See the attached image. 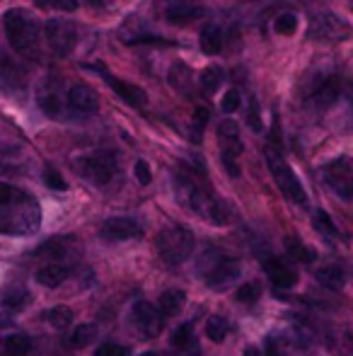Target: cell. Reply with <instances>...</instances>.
Segmentation results:
<instances>
[{"label": "cell", "instance_id": "47", "mask_svg": "<svg viewBox=\"0 0 353 356\" xmlns=\"http://www.w3.org/2000/svg\"><path fill=\"white\" fill-rule=\"evenodd\" d=\"M10 327H15V320H12V315H5V313H0V330H10Z\"/></svg>", "mask_w": 353, "mask_h": 356}, {"label": "cell", "instance_id": "46", "mask_svg": "<svg viewBox=\"0 0 353 356\" xmlns=\"http://www.w3.org/2000/svg\"><path fill=\"white\" fill-rule=\"evenodd\" d=\"M133 172H136V179H138L141 184H150L153 172H150V165H148L146 160H138L136 168H133Z\"/></svg>", "mask_w": 353, "mask_h": 356}, {"label": "cell", "instance_id": "9", "mask_svg": "<svg viewBox=\"0 0 353 356\" xmlns=\"http://www.w3.org/2000/svg\"><path fill=\"white\" fill-rule=\"evenodd\" d=\"M307 37H310L312 42L339 44V42H349V39H353V27L341 17V15L317 13L315 17L310 19Z\"/></svg>", "mask_w": 353, "mask_h": 356}, {"label": "cell", "instance_id": "37", "mask_svg": "<svg viewBox=\"0 0 353 356\" xmlns=\"http://www.w3.org/2000/svg\"><path fill=\"white\" fill-rule=\"evenodd\" d=\"M208 117H211V112H208L206 107H198L196 112H193V122H191V138H193V143L201 141L203 129H206V124H208Z\"/></svg>", "mask_w": 353, "mask_h": 356}, {"label": "cell", "instance_id": "27", "mask_svg": "<svg viewBox=\"0 0 353 356\" xmlns=\"http://www.w3.org/2000/svg\"><path fill=\"white\" fill-rule=\"evenodd\" d=\"M315 277H317V282L325 286V289H329V291H341V289H344V284H346L344 269L336 267V264H327V267L317 269Z\"/></svg>", "mask_w": 353, "mask_h": 356}, {"label": "cell", "instance_id": "39", "mask_svg": "<svg viewBox=\"0 0 353 356\" xmlns=\"http://www.w3.org/2000/svg\"><path fill=\"white\" fill-rule=\"evenodd\" d=\"M42 10H61V13H73L78 10V0H34Z\"/></svg>", "mask_w": 353, "mask_h": 356}, {"label": "cell", "instance_id": "42", "mask_svg": "<svg viewBox=\"0 0 353 356\" xmlns=\"http://www.w3.org/2000/svg\"><path fill=\"white\" fill-rule=\"evenodd\" d=\"M240 104H242V95H240V90H227L225 92V97L221 99V107H223V112H237L240 109Z\"/></svg>", "mask_w": 353, "mask_h": 356}, {"label": "cell", "instance_id": "35", "mask_svg": "<svg viewBox=\"0 0 353 356\" xmlns=\"http://www.w3.org/2000/svg\"><path fill=\"white\" fill-rule=\"evenodd\" d=\"M193 344V325L191 323H182L172 334V347L177 349H189Z\"/></svg>", "mask_w": 353, "mask_h": 356}, {"label": "cell", "instance_id": "34", "mask_svg": "<svg viewBox=\"0 0 353 356\" xmlns=\"http://www.w3.org/2000/svg\"><path fill=\"white\" fill-rule=\"evenodd\" d=\"M312 225H315L317 233H322L325 238H329V240H334L336 235H339L336 223L332 220V216L327 211H315V216H312Z\"/></svg>", "mask_w": 353, "mask_h": 356}, {"label": "cell", "instance_id": "45", "mask_svg": "<svg viewBox=\"0 0 353 356\" xmlns=\"http://www.w3.org/2000/svg\"><path fill=\"white\" fill-rule=\"evenodd\" d=\"M94 356H128V349L119 347V344H114V342H107L94 352Z\"/></svg>", "mask_w": 353, "mask_h": 356}, {"label": "cell", "instance_id": "26", "mask_svg": "<svg viewBox=\"0 0 353 356\" xmlns=\"http://www.w3.org/2000/svg\"><path fill=\"white\" fill-rule=\"evenodd\" d=\"M29 300H32V296H29V291L24 289V286H10V289H5L3 293H0V305L8 310L27 308Z\"/></svg>", "mask_w": 353, "mask_h": 356}, {"label": "cell", "instance_id": "48", "mask_svg": "<svg viewBox=\"0 0 353 356\" xmlns=\"http://www.w3.org/2000/svg\"><path fill=\"white\" fill-rule=\"evenodd\" d=\"M242 356H264V354H261V349H259V347L250 344V347H245V354H242Z\"/></svg>", "mask_w": 353, "mask_h": 356}, {"label": "cell", "instance_id": "43", "mask_svg": "<svg viewBox=\"0 0 353 356\" xmlns=\"http://www.w3.org/2000/svg\"><path fill=\"white\" fill-rule=\"evenodd\" d=\"M126 44H165V47H172L170 39H162L157 34H141V37H126L123 39Z\"/></svg>", "mask_w": 353, "mask_h": 356}, {"label": "cell", "instance_id": "4", "mask_svg": "<svg viewBox=\"0 0 353 356\" xmlns=\"http://www.w3.org/2000/svg\"><path fill=\"white\" fill-rule=\"evenodd\" d=\"M196 272L201 274L203 284L211 286L213 291H225L240 277V262L235 257H230L227 252H223V250L208 248L198 257Z\"/></svg>", "mask_w": 353, "mask_h": 356}, {"label": "cell", "instance_id": "31", "mask_svg": "<svg viewBox=\"0 0 353 356\" xmlns=\"http://www.w3.org/2000/svg\"><path fill=\"white\" fill-rule=\"evenodd\" d=\"M286 250H288V254H291L293 259H298V262H305V264H310V262H315V250L312 248H307L302 240H298V238H286Z\"/></svg>", "mask_w": 353, "mask_h": 356}, {"label": "cell", "instance_id": "30", "mask_svg": "<svg viewBox=\"0 0 353 356\" xmlns=\"http://www.w3.org/2000/svg\"><path fill=\"white\" fill-rule=\"evenodd\" d=\"M223 80H225V73H223L221 66H208L201 71L198 85H201V90H206V95H213L223 85Z\"/></svg>", "mask_w": 353, "mask_h": 356}, {"label": "cell", "instance_id": "50", "mask_svg": "<svg viewBox=\"0 0 353 356\" xmlns=\"http://www.w3.org/2000/svg\"><path fill=\"white\" fill-rule=\"evenodd\" d=\"M89 5H94V8H102V5H109V3H114V0H87Z\"/></svg>", "mask_w": 353, "mask_h": 356}, {"label": "cell", "instance_id": "33", "mask_svg": "<svg viewBox=\"0 0 353 356\" xmlns=\"http://www.w3.org/2000/svg\"><path fill=\"white\" fill-rule=\"evenodd\" d=\"M44 320H46L51 327L66 330L68 325L73 323V310L66 308V305H56V308H51V310H46V313H44Z\"/></svg>", "mask_w": 353, "mask_h": 356}, {"label": "cell", "instance_id": "52", "mask_svg": "<svg viewBox=\"0 0 353 356\" xmlns=\"http://www.w3.org/2000/svg\"><path fill=\"white\" fill-rule=\"evenodd\" d=\"M143 356H157L155 352H146V354H143Z\"/></svg>", "mask_w": 353, "mask_h": 356}, {"label": "cell", "instance_id": "17", "mask_svg": "<svg viewBox=\"0 0 353 356\" xmlns=\"http://www.w3.org/2000/svg\"><path fill=\"white\" fill-rule=\"evenodd\" d=\"M99 235L109 243H121V240H136L143 235V225L136 218H128V216H112L102 223Z\"/></svg>", "mask_w": 353, "mask_h": 356}, {"label": "cell", "instance_id": "25", "mask_svg": "<svg viewBox=\"0 0 353 356\" xmlns=\"http://www.w3.org/2000/svg\"><path fill=\"white\" fill-rule=\"evenodd\" d=\"M198 47H201V51L208 54V56L221 54V49H223L221 27H218V24H206V27L201 29V34H198Z\"/></svg>", "mask_w": 353, "mask_h": 356}, {"label": "cell", "instance_id": "32", "mask_svg": "<svg viewBox=\"0 0 353 356\" xmlns=\"http://www.w3.org/2000/svg\"><path fill=\"white\" fill-rule=\"evenodd\" d=\"M94 337H97V325L87 323V325H78V327L73 330L68 342H71V347H76V349H85L87 344L94 342Z\"/></svg>", "mask_w": 353, "mask_h": 356}, {"label": "cell", "instance_id": "1", "mask_svg": "<svg viewBox=\"0 0 353 356\" xmlns=\"http://www.w3.org/2000/svg\"><path fill=\"white\" fill-rule=\"evenodd\" d=\"M175 192L179 202L189 207L196 216L206 218L213 225H225L230 220V209L225 207L223 199L211 189L206 175L198 172V168L191 165H179L175 170Z\"/></svg>", "mask_w": 353, "mask_h": 356}, {"label": "cell", "instance_id": "20", "mask_svg": "<svg viewBox=\"0 0 353 356\" xmlns=\"http://www.w3.org/2000/svg\"><path fill=\"white\" fill-rule=\"evenodd\" d=\"M198 17H203V8L191 5V3L177 0V3H170L165 8V19L170 24H175V27H187V24L196 22Z\"/></svg>", "mask_w": 353, "mask_h": 356}, {"label": "cell", "instance_id": "28", "mask_svg": "<svg viewBox=\"0 0 353 356\" xmlns=\"http://www.w3.org/2000/svg\"><path fill=\"white\" fill-rule=\"evenodd\" d=\"M203 332H206V337L211 339V342H216V344L225 342V337L230 334V320H227L225 315H211V318L206 320Z\"/></svg>", "mask_w": 353, "mask_h": 356}, {"label": "cell", "instance_id": "14", "mask_svg": "<svg viewBox=\"0 0 353 356\" xmlns=\"http://www.w3.org/2000/svg\"><path fill=\"white\" fill-rule=\"evenodd\" d=\"M131 320H133V327L138 330V334L146 339L157 337V334L162 332V325H165L160 310L153 303H148V300H136V303H133Z\"/></svg>", "mask_w": 353, "mask_h": 356}, {"label": "cell", "instance_id": "16", "mask_svg": "<svg viewBox=\"0 0 353 356\" xmlns=\"http://www.w3.org/2000/svg\"><path fill=\"white\" fill-rule=\"evenodd\" d=\"M89 68L102 75V80H107L109 88H112L126 104H131V107H146V104H148V95L143 92V88H138V85L126 83V80L112 75V71H109V68H104L102 63H92Z\"/></svg>", "mask_w": 353, "mask_h": 356}, {"label": "cell", "instance_id": "49", "mask_svg": "<svg viewBox=\"0 0 353 356\" xmlns=\"http://www.w3.org/2000/svg\"><path fill=\"white\" fill-rule=\"evenodd\" d=\"M15 148H10L8 143H0V160H5V155H10Z\"/></svg>", "mask_w": 353, "mask_h": 356}, {"label": "cell", "instance_id": "51", "mask_svg": "<svg viewBox=\"0 0 353 356\" xmlns=\"http://www.w3.org/2000/svg\"><path fill=\"white\" fill-rule=\"evenodd\" d=\"M0 356H5V354H3V339H0Z\"/></svg>", "mask_w": 353, "mask_h": 356}, {"label": "cell", "instance_id": "12", "mask_svg": "<svg viewBox=\"0 0 353 356\" xmlns=\"http://www.w3.org/2000/svg\"><path fill=\"white\" fill-rule=\"evenodd\" d=\"M44 37L56 56H68L78 44V27L71 19L53 17L44 24Z\"/></svg>", "mask_w": 353, "mask_h": 356}, {"label": "cell", "instance_id": "6", "mask_svg": "<svg viewBox=\"0 0 353 356\" xmlns=\"http://www.w3.org/2000/svg\"><path fill=\"white\" fill-rule=\"evenodd\" d=\"M264 158H266V165H268V172H271L273 182L278 184L286 199H291L293 204L305 209L307 207V192L302 187V182L298 179V175L293 172V168L286 163V158L281 155V150L273 148V145H266L264 150Z\"/></svg>", "mask_w": 353, "mask_h": 356}, {"label": "cell", "instance_id": "13", "mask_svg": "<svg viewBox=\"0 0 353 356\" xmlns=\"http://www.w3.org/2000/svg\"><path fill=\"white\" fill-rule=\"evenodd\" d=\"M327 187L341 199H353V158H336L322 168Z\"/></svg>", "mask_w": 353, "mask_h": 356}, {"label": "cell", "instance_id": "15", "mask_svg": "<svg viewBox=\"0 0 353 356\" xmlns=\"http://www.w3.org/2000/svg\"><path fill=\"white\" fill-rule=\"evenodd\" d=\"M66 99L68 109H71V119L76 117H89V114L97 112L99 97L87 83H71L66 88Z\"/></svg>", "mask_w": 353, "mask_h": 356}, {"label": "cell", "instance_id": "2", "mask_svg": "<svg viewBox=\"0 0 353 356\" xmlns=\"http://www.w3.org/2000/svg\"><path fill=\"white\" fill-rule=\"evenodd\" d=\"M42 225L39 202L15 184L0 182V235H34Z\"/></svg>", "mask_w": 353, "mask_h": 356}, {"label": "cell", "instance_id": "23", "mask_svg": "<svg viewBox=\"0 0 353 356\" xmlns=\"http://www.w3.org/2000/svg\"><path fill=\"white\" fill-rule=\"evenodd\" d=\"M73 250H76V240H73L71 235H61V238H51L49 243H44L42 248H39V254L51 257L53 262H61V259L68 257Z\"/></svg>", "mask_w": 353, "mask_h": 356}, {"label": "cell", "instance_id": "7", "mask_svg": "<svg viewBox=\"0 0 353 356\" xmlns=\"http://www.w3.org/2000/svg\"><path fill=\"white\" fill-rule=\"evenodd\" d=\"M193 248H196V240H193V233L187 225H167L157 235V254L167 264L187 262L191 257Z\"/></svg>", "mask_w": 353, "mask_h": 356}, {"label": "cell", "instance_id": "24", "mask_svg": "<svg viewBox=\"0 0 353 356\" xmlns=\"http://www.w3.org/2000/svg\"><path fill=\"white\" fill-rule=\"evenodd\" d=\"M184 303H187V293L179 289H167L160 293V298H157V310H160V315H165V318H175V315L182 313Z\"/></svg>", "mask_w": 353, "mask_h": 356}, {"label": "cell", "instance_id": "22", "mask_svg": "<svg viewBox=\"0 0 353 356\" xmlns=\"http://www.w3.org/2000/svg\"><path fill=\"white\" fill-rule=\"evenodd\" d=\"M167 80H170V85L177 90V92L187 95V97L193 95V71L187 66V63H182V61L172 63L170 73H167Z\"/></svg>", "mask_w": 353, "mask_h": 356}, {"label": "cell", "instance_id": "38", "mask_svg": "<svg viewBox=\"0 0 353 356\" xmlns=\"http://www.w3.org/2000/svg\"><path fill=\"white\" fill-rule=\"evenodd\" d=\"M259 293H261L259 284H255V282H250V284H242L240 289H237V293H235V300H237V303H245V305H250V303H255V300L259 298Z\"/></svg>", "mask_w": 353, "mask_h": 356}, {"label": "cell", "instance_id": "5", "mask_svg": "<svg viewBox=\"0 0 353 356\" xmlns=\"http://www.w3.org/2000/svg\"><path fill=\"white\" fill-rule=\"evenodd\" d=\"M344 92L341 78L336 75L334 68H317L302 80V99L312 109H329Z\"/></svg>", "mask_w": 353, "mask_h": 356}, {"label": "cell", "instance_id": "40", "mask_svg": "<svg viewBox=\"0 0 353 356\" xmlns=\"http://www.w3.org/2000/svg\"><path fill=\"white\" fill-rule=\"evenodd\" d=\"M44 182H46L49 189H56V192H66V189H68L66 179H63L61 172H58V170H53V168L44 170Z\"/></svg>", "mask_w": 353, "mask_h": 356}, {"label": "cell", "instance_id": "19", "mask_svg": "<svg viewBox=\"0 0 353 356\" xmlns=\"http://www.w3.org/2000/svg\"><path fill=\"white\" fill-rule=\"evenodd\" d=\"M264 272H266V277L271 279V284H273V289H276V291L293 289V286L298 284L295 269H291L286 262H281V259H276V257L266 259V262H264Z\"/></svg>", "mask_w": 353, "mask_h": 356}, {"label": "cell", "instance_id": "11", "mask_svg": "<svg viewBox=\"0 0 353 356\" xmlns=\"http://www.w3.org/2000/svg\"><path fill=\"white\" fill-rule=\"evenodd\" d=\"M218 143H221V153H223V165L230 172V177H240V165L237 158L242 155V136H240V127H237L232 119H225L218 127Z\"/></svg>", "mask_w": 353, "mask_h": 356}, {"label": "cell", "instance_id": "21", "mask_svg": "<svg viewBox=\"0 0 353 356\" xmlns=\"http://www.w3.org/2000/svg\"><path fill=\"white\" fill-rule=\"evenodd\" d=\"M68 274H71L68 264L49 262V264H44V267L37 269V282L42 284V286H46V289H58V286H61L68 279Z\"/></svg>", "mask_w": 353, "mask_h": 356}, {"label": "cell", "instance_id": "41", "mask_svg": "<svg viewBox=\"0 0 353 356\" xmlns=\"http://www.w3.org/2000/svg\"><path fill=\"white\" fill-rule=\"evenodd\" d=\"M264 356H286V347H283V337L278 334H268L264 339Z\"/></svg>", "mask_w": 353, "mask_h": 356}, {"label": "cell", "instance_id": "3", "mask_svg": "<svg viewBox=\"0 0 353 356\" xmlns=\"http://www.w3.org/2000/svg\"><path fill=\"white\" fill-rule=\"evenodd\" d=\"M5 34L10 47L27 58H37L42 51V24L29 10L15 8L5 13Z\"/></svg>", "mask_w": 353, "mask_h": 356}, {"label": "cell", "instance_id": "10", "mask_svg": "<svg viewBox=\"0 0 353 356\" xmlns=\"http://www.w3.org/2000/svg\"><path fill=\"white\" fill-rule=\"evenodd\" d=\"M37 104L49 119H71V109H68L66 99V85L58 78H44L37 90Z\"/></svg>", "mask_w": 353, "mask_h": 356}, {"label": "cell", "instance_id": "8", "mask_svg": "<svg viewBox=\"0 0 353 356\" xmlns=\"http://www.w3.org/2000/svg\"><path fill=\"white\" fill-rule=\"evenodd\" d=\"M73 170L80 175L83 179L97 184V187H104L109 184L114 177H117V155L109 153V150H97V153H87L80 155V158L73 160Z\"/></svg>", "mask_w": 353, "mask_h": 356}, {"label": "cell", "instance_id": "36", "mask_svg": "<svg viewBox=\"0 0 353 356\" xmlns=\"http://www.w3.org/2000/svg\"><path fill=\"white\" fill-rule=\"evenodd\" d=\"M273 29H276L278 34H283V37H291V34H295V29H298V15H293V13L278 15L276 24H273Z\"/></svg>", "mask_w": 353, "mask_h": 356}, {"label": "cell", "instance_id": "44", "mask_svg": "<svg viewBox=\"0 0 353 356\" xmlns=\"http://www.w3.org/2000/svg\"><path fill=\"white\" fill-rule=\"evenodd\" d=\"M247 124H250L255 131H261V114H259V104L257 99H250V109H247Z\"/></svg>", "mask_w": 353, "mask_h": 356}, {"label": "cell", "instance_id": "29", "mask_svg": "<svg viewBox=\"0 0 353 356\" xmlns=\"http://www.w3.org/2000/svg\"><path fill=\"white\" fill-rule=\"evenodd\" d=\"M29 352H32V339L27 334H8L3 339L5 356H27Z\"/></svg>", "mask_w": 353, "mask_h": 356}, {"label": "cell", "instance_id": "18", "mask_svg": "<svg viewBox=\"0 0 353 356\" xmlns=\"http://www.w3.org/2000/svg\"><path fill=\"white\" fill-rule=\"evenodd\" d=\"M24 88V71L10 54L0 49V90L3 92H19Z\"/></svg>", "mask_w": 353, "mask_h": 356}]
</instances>
